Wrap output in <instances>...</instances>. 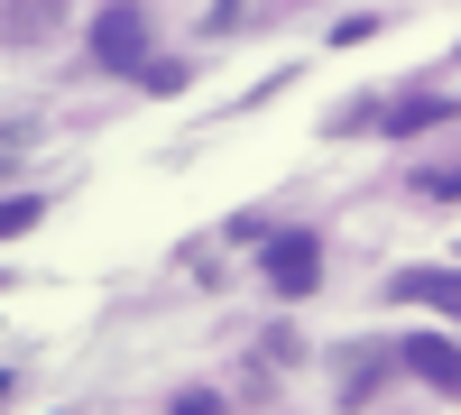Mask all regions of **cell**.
<instances>
[{"label":"cell","mask_w":461,"mask_h":415,"mask_svg":"<svg viewBox=\"0 0 461 415\" xmlns=\"http://www.w3.org/2000/svg\"><path fill=\"white\" fill-rule=\"evenodd\" d=\"M93 65H111V74L148 65V10H139V0H111V10L93 19Z\"/></svg>","instance_id":"6da1fadb"},{"label":"cell","mask_w":461,"mask_h":415,"mask_svg":"<svg viewBox=\"0 0 461 415\" xmlns=\"http://www.w3.org/2000/svg\"><path fill=\"white\" fill-rule=\"evenodd\" d=\"M314 277H323V240H314V231H286V240H267V286H277V295H304Z\"/></svg>","instance_id":"7a4b0ae2"},{"label":"cell","mask_w":461,"mask_h":415,"mask_svg":"<svg viewBox=\"0 0 461 415\" xmlns=\"http://www.w3.org/2000/svg\"><path fill=\"white\" fill-rule=\"evenodd\" d=\"M406 369H415L425 388H443V397H452V379H461V351H452V332H415V342H406Z\"/></svg>","instance_id":"3957f363"},{"label":"cell","mask_w":461,"mask_h":415,"mask_svg":"<svg viewBox=\"0 0 461 415\" xmlns=\"http://www.w3.org/2000/svg\"><path fill=\"white\" fill-rule=\"evenodd\" d=\"M369 121L397 130V139H406V130H434V121H452V93H406V102H388V111H369Z\"/></svg>","instance_id":"277c9868"},{"label":"cell","mask_w":461,"mask_h":415,"mask_svg":"<svg viewBox=\"0 0 461 415\" xmlns=\"http://www.w3.org/2000/svg\"><path fill=\"white\" fill-rule=\"evenodd\" d=\"M388 295H397V305H443V314H452V305H461V277H452V268H406Z\"/></svg>","instance_id":"5b68a950"},{"label":"cell","mask_w":461,"mask_h":415,"mask_svg":"<svg viewBox=\"0 0 461 415\" xmlns=\"http://www.w3.org/2000/svg\"><path fill=\"white\" fill-rule=\"evenodd\" d=\"M378 379H388V360H378V351H341V406H360Z\"/></svg>","instance_id":"8992f818"},{"label":"cell","mask_w":461,"mask_h":415,"mask_svg":"<svg viewBox=\"0 0 461 415\" xmlns=\"http://www.w3.org/2000/svg\"><path fill=\"white\" fill-rule=\"evenodd\" d=\"M139 84H148V93H185V84H194V74H185L176 56H148V65H139Z\"/></svg>","instance_id":"52a82bcc"},{"label":"cell","mask_w":461,"mask_h":415,"mask_svg":"<svg viewBox=\"0 0 461 415\" xmlns=\"http://www.w3.org/2000/svg\"><path fill=\"white\" fill-rule=\"evenodd\" d=\"M37 221H47V203H37V194H28V203H0V240H10V231H37Z\"/></svg>","instance_id":"ba28073f"}]
</instances>
